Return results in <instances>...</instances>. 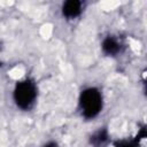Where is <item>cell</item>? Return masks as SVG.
I'll list each match as a JSON object with an SVG mask.
<instances>
[{"label": "cell", "mask_w": 147, "mask_h": 147, "mask_svg": "<svg viewBox=\"0 0 147 147\" xmlns=\"http://www.w3.org/2000/svg\"><path fill=\"white\" fill-rule=\"evenodd\" d=\"M82 115L87 118L96 117L102 109V95L96 87H87L82 91L78 100Z\"/></svg>", "instance_id": "6da1fadb"}, {"label": "cell", "mask_w": 147, "mask_h": 147, "mask_svg": "<svg viewBox=\"0 0 147 147\" xmlns=\"http://www.w3.org/2000/svg\"><path fill=\"white\" fill-rule=\"evenodd\" d=\"M37 85L32 79H24L16 84L13 93L15 105L22 110H29L32 108L37 100Z\"/></svg>", "instance_id": "7a4b0ae2"}, {"label": "cell", "mask_w": 147, "mask_h": 147, "mask_svg": "<svg viewBox=\"0 0 147 147\" xmlns=\"http://www.w3.org/2000/svg\"><path fill=\"white\" fill-rule=\"evenodd\" d=\"M62 15L68 20L78 17L83 11V3L79 0H68L62 5Z\"/></svg>", "instance_id": "3957f363"}, {"label": "cell", "mask_w": 147, "mask_h": 147, "mask_svg": "<svg viewBox=\"0 0 147 147\" xmlns=\"http://www.w3.org/2000/svg\"><path fill=\"white\" fill-rule=\"evenodd\" d=\"M101 48H102V52L106 54V55H109V56H115L117 55L121 49H122V44L119 42V40L113 36H108L106 37L103 40H102V44H101Z\"/></svg>", "instance_id": "277c9868"}, {"label": "cell", "mask_w": 147, "mask_h": 147, "mask_svg": "<svg viewBox=\"0 0 147 147\" xmlns=\"http://www.w3.org/2000/svg\"><path fill=\"white\" fill-rule=\"evenodd\" d=\"M146 137V129L142 127L133 139H123L114 142V147H139V141Z\"/></svg>", "instance_id": "5b68a950"}, {"label": "cell", "mask_w": 147, "mask_h": 147, "mask_svg": "<svg viewBox=\"0 0 147 147\" xmlns=\"http://www.w3.org/2000/svg\"><path fill=\"white\" fill-rule=\"evenodd\" d=\"M108 140V132L106 129H100L91 137V144L94 147H103Z\"/></svg>", "instance_id": "8992f818"}, {"label": "cell", "mask_w": 147, "mask_h": 147, "mask_svg": "<svg viewBox=\"0 0 147 147\" xmlns=\"http://www.w3.org/2000/svg\"><path fill=\"white\" fill-rule=\"evenodd\" d=\"M44 147H59L57 146V144H55V142H53V141H51V142H47Z\"/></svg>", "instance_id": "52a82bcc"}]
</instances>
